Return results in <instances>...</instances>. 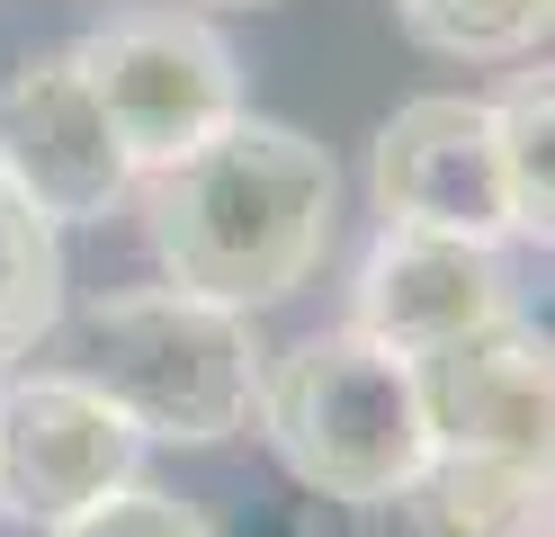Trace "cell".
<instances>
[{
  "label": "cell",
  "mask_w": 555,
  "mask_h": 537,
  "mask_svg": "<svg viewBox=\"0 0 555 537\" xmlns=\"http://www.w3.org/2000/svg\"><path fill=\"white\" fill-rule=\"evenodd\" d=\"M63 322V242L0 179V358H27Z\"/></svg>",
  "instance_id": "8fae6325"
},
{
  "label": "cell",
  "mask_w": 555,
  "mask_h": 537,
  "mask_svg": "<svg viewBox=\"0 0 555 537\" xmlns=\"http://www.w3.org/2000/svg\"><path fill=\"white\" fill-rule=\"evenodd\" d=\"M46 537H216V528H206V511H197V501H180V493L117 484V493L81 501L73 520H54Z\"/></svg>",
  "instance_id": "5bb4252c"
},
{
  "label": "cell",
  "mask_w": 555,
  "mask_h": 537,
  "mask_svg": "<svg viewBox=\"0 0 555 537\" xmlns=\"http://www.w3.org/2000/svg\"><path fill=\"white\" fill-rule=\"evenodd\" d=\"M73 376L170 448H216L260 404V358L233 305H206L189 286H117L73 314Z\"/></svg>",
  "instance_id": "3957f363"
},
{
  "label": "cell",
  "mask_w": 555,
  "mask_h": 537,
  "mask_svg": "<svg viewBox=\"0 0 555 537\" xmlns=\"http://www.w3.org/2000/svg\"><path fill=\"white\" fill-rule=\"evenodd\" d=\"M511 314V269L475 233H430V225H386L359 269V332L386 341L395 358H422L475 322Z\"/></svg>",
  "instance_id": "9c48e42d"
},
{
  "label": "cell",
  "mask_w": 555,
  "mask_h": 537,
  "mask_svg": "<svg viewBox=\"0 0 555 537\" xmlns=\"http://www.w3.org/2000/svg\"><path fill=\"white\" fill-rule=\"evenodd\" d=\"M493 153H502L511 233H529L546 251V233H555V81L546 72H519L493 99Z\"/></svg>",
  "instance_id": "7c38bea8"
},
{
  "label": "cell",
  "mask_w": 555,
  "mask_h": 537,
  "mask_svg": "<svg viewBox=\"0 0 555 537\" xmlns=\"http://www.w3.org/2000/svg\"><path fill=\"white\" fill-rule=\"evenodd\" d=\"M134 457H144V430L73 368L0 376V520L54 528L81 501L134 484Z\"/></svg>",
  "instance_id": "5b68a950"
},
{
  "label": "cell",
  "mask_w": 555,
  "mask_h": 537,
  "mask_svg": "<svg viewBox=\"0 0 555 537\" xmlns=\"http://www.w3.org/2000/svg\"><path fill=\"white\" fill-rule=\"evenodd\" d=\"M73 63H81L90 99L108 107V126H117L134 170H153L170 153H189V143H206L242 107L233 46L197 10H126L108 27H90L73 46Z\"/></svg>",
  "instance_id": "277c9868"
},
{
  "label": "cell",
  "mask_w": 555,
  "mask_h": 537,
  "mask_svg": "<svg viewBox=\"0 0 555 537\" xmlns=\"http://www.w3.org/2000/svg\"><path fill=\"white\" fill-rule=\"evenodd\" d=\"M134 197H144V233L170 286L251 314L296 296L332 251L340 170L314 135L233 107L206 143L134 170Z\"/></svg>",
  "instance_id": "6da1fadb"
},
{
  "label": "cell",
  "mask_w": 555,
  "mask_h": 537,
  "mask_svg": "<svg viewBox=\"0 0 555 537\" xmlns=\"http://www.w3.org/2000/svg\"><path fill=\"white\" fill-rule=\"evenodd\" d=\"M0 179L46 215V225H99L134 197V162L108 126V107L90 99L73 46L27 54L0 81Z\"/></svg>",
  "instance_id": "8992f818"
},
{
  "label": "cell",
  "mask_w": 555,
  "mask_h": 537,
  "mask_svg": "<svg viewBox=\"0 0 555 537\" xmlns=\"http://www.w3.org/2000/svg\"><path fill=\"white\" fill-rule=\"evenodd\" d=\"M395 501L412 537H546V457L430 439Z\"/></svg>",
  "instance_id": "30bf717a"
},
{
  "label": "cell",
  "mask_w": 555,
  "mask_h": 537,
  "mask_svg": "<svg viewBox=\"0 0 555 537\" xmlns=\"http://www.w3.org/2000/svg\"><path fill=\"white\" fill-rule=\"evenodd\" d=\"M367 189L386 225H430V233H511L502 197V153H493V99H412L386 117L367 162Z\"/></svg>",
  "instance_id": "52a82bcc"
},
{
  "label": "cell",
  "mask_w": 555,
  "mask_h": 537,
  "mask_svg": "<svg viewBox=\"0 0 555 537\" xmlns=\"http://www.w3.org/2000/svg\"><path fill=\"white\" fill-rule=\"evenodd\" d=\"M206 10H260V0H206Z\"/></svg>",
  "instance_id": "9a60e30c"
},
{
  "label": "cell",
  "mask_w": 555,
  "mask_h": 537,
  "mask_svg": "<svg viewBox=\"0 0 555 537\" xmlns=\"http://www.w3.org/2000/svg\"><path fill=\"white\" fill-rule=\"evenodd\" d=\"M555 0H395V27L448 63H511L546 46Z\"/></svg>",
  "instance_id": "4fadbf2b"
},
{
  "label": "cell",
  "mask_w": 555,
  "mask_h": 537,
  "mask_svg": "<svg viewBox=\"0 0 555 537\" xmlns=\"http://www.w3.org/2000/svg\"><path fill=\"white\" fill-rule=\"evenodd\" d=\"M422 385V421L448 448H511V457H546V421H555V349L538 322L493 314L475 332L439 341L412 358Z\"/></svg>",
  "instance_id": "ba28073f"
},
{
  "label": "cell",
  "mask_w": 555,
  "mask_h": 537,
  "mask_svg": "<svg viewBox=\"0 0 555 537\" xmlns=\"http://www.w3.org/2000/svg\"><path fill=\"white\" fill-rule=\"evenodd\" d=\"M251 412L269 430L278 465H287L314 501H332V511H376V501H395L403 475L430 448L412 358L367 341L359 322L278 349V368H260V404Z\"/></svg>",
  "instance_id": "7a4b0ae2"
}]
</instances>
